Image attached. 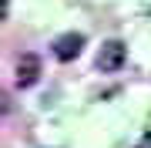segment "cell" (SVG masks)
I'll return each mask as SVG.
<instances>
[{"label":"cell","instance_id":"obj_1","mask_svg":"<svg viewBox=\"0 0 151 148\" xmlns=\"http://www.w3.org/2000/svg\"><path fill=\"white\" fill-rule=\"evenodd\" d=\"M124 57H128V47H124L118 37H114V40H104V44H101V51H97V71H104V74L121 71Z\"/></svg>","mask_w":151,"mask_h":148},{"label":"cell","instance_id":"obj_2","mask_svg":"<svg viewBox=\"0 0 151 148\" xmlns=\"http://www.w3.org/2000/svg\"><path fill=\"white\" fill-rule=\"evenodd\" d=\"M54 57L57 61H74V57H81V51H84V34H77V30H67V34H60V37L54 40Z\"/></svg>","mask_w":151,"mask_h":148},{"label":"cell","instance_id":"obj_3","mask_svg":"<svg viewBox=\"0 0 151 148\" xmlns=\"http://www.w3.org/2000/svg\"><path fill=\"white\" fill-rule=\"evenodd\" d=\"M37 81H40V57L20 54V61H17V88H34Z\"/></svg>","mask_w":151,"mask_h":148},{"label":"cell","instance_id":"obj_4","mask_svg":"<svg viewBox=\"0 0 151 148\" xmlns=\"http://www.w3.org/2000/svg\"><path fill=\"white\" fill-rule=\"evenodd\" d=\"M138 148H151V131H145V135H141V142H138Z\"/></svg>","mask_w":151,"mask_h":148}]
</instances>
